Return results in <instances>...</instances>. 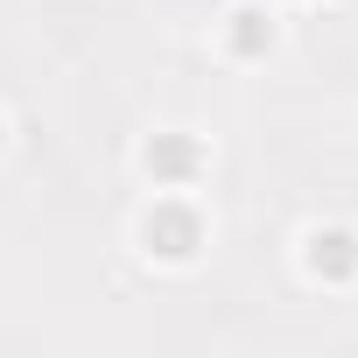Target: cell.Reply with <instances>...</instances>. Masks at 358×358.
<instances>
[{
    "instance_id": "6da1fadb",
    "label": "cell",
    "mask_w": 358,
    "mask_h": 358,
    "mask_svg": "<svg viewBox=\"0 0 358 358\" xmlns=\"http://www.w3.org/2000/svg\"><path fill=\"white\" fill-rule=\"evenodd\" d=\"M134 239H141V253H148V260H162V267H190V260L204 253L211 225H204V211H197L183 190H162V197L141 211Z\"/></svg>"
},
{
    "instance_id": "7a4b0ae2",
    "label": "cell",
    "mask_w": 358,
    "mask_h": 358,
    "mask_svg": "<svg viewBox=\"0 0 358 358\" xmlns=\"http://www.w3.org/2000/svg\"><path fill=\"white\" fill-rule=\"evenodd\" d=\"M204 169H211V148L197 134H183V127H162V134L141 141V176L155 190H190Z\"/></svg>"
},
{
    "instance_id": "3957f363",
    "label": "cell",
    "mask_w": 358,
    "mask_h": 358,
    "mask_svg": "<svg viewBox=\"0 0 358 358\" xmlns=\"http://www.w3.org/2000/svg\"><path fill=\"white\" fill-rule=\"evenodd\" d=\"M302 274L323 288H351L358 281V225H309L302 232Z\"/></svg>"
},
{
    "instance_id": "277c9868",
    "label": "cell",
    "mask_w": 358,
    "mask_h": 358,
    "mask_svg": "<svg viewBox=\"0 0 358 358\" xmlns=\"http://www.w3.org/2000/svg\"><path fill=\"white\" fill-rule=\"evenodd\" d=\"M274 43H281V15L260 8V0H239V8L218 22V50H225L232 64H267Z\"/></svg>"
},
{
    "instance_id": "5b68a950",
    "label": "cell",
    "mask_w": 358,
    "mask_h": 358,
    "mask_svg": "<svg viewBox=\"0 0 358 358\" xmlns=\"http://www.w3.org/2000/svg\"><path fill=\"white\" fill-rule=\"evenodd\" d=\"M0 141H8V120H0Z\"/></svg>"
}]
</instances>
